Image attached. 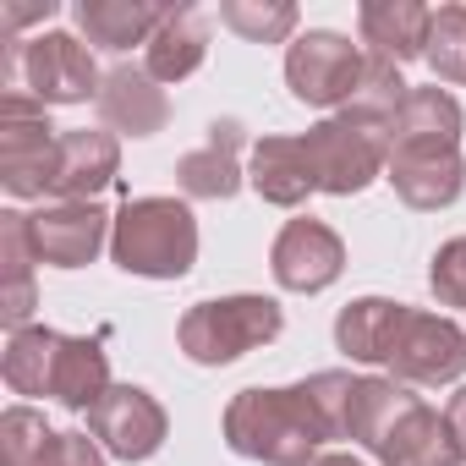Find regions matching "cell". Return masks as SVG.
I'll return each mask as SVG.
<instances>
[{
    "label": "cell",
    "instance_id": "603a6c76",
    "mask_svg": "<svg viewBox=\"0 0 466 466\" xmlns=\"http://www.w3.org/2000/svg\"><path fill=\"white\" fill-rule=\"evenodd\" d=\"M110 390V362H105V346L99 340H83V335H61V351H56V379H50V400H61L66 411H94Z\"/></svg>",
    "mask_w": 466,
    "mask_h": 466
},
{
    "label": "cell",
    "instance_id": "f1b7e54d",
    "mask_svg": "<svg viewBox=\"0 0 466 466\" xmlns=\"http://www.w3.org/2000/svg\"><path fill=\"white\" fill-rule=\"evenodd\" d=\"M406 77H400V66L395 61H379V56H368V72H362V88H357V99H351V110H368V116H379V121H395V110L406 105Z\"/></svg>",
    "mask_w": 466,
    "mask_h": 466
},
{
    "label": "cell",
    "instance_id": "5b68a950",
    "mask_svg": "<svg viewBox=\"0 0 466 466\" xmlns=\"http://www.w3.org/2000/svg\"><path fill=\"white\" fill-rule=\"evenodd\" d=\"M0 72H6V88L34 94L45 110L50 105H88L105 88L88 45L72 39V34H39L28 45L6 39V66H0Z\"/></svg>",
    "mask_w": 466,
    "mask_h": 466
},
{
    "label": "cell",
    "instance_id": "ac0fdd59",
    "mask_svg": "<svg viewBox=\"0 0 466 466\" xmlns=\"http://www.w3.org/2000/svg\"><path fill=\"white\" fill-rule=\"evenodd\" d=\"M373 455H379L384 466H466V455L455 450L444 417H439L428 400H411Z\"/></svg>",
    "mask_w": 466,
    "mask_h": 466
},
{
    "label": "cell",
    "instance_id": "4dcf8cb0",
    "mask_svg": "<svg viewBox=\"0 0 466 466\" xmlns=\"http://www.w3.org/2000/svg\"><path fill=\"white\" fill-rule=\"evenodd\" d=\"M39 466H105V444L88 433H56Z\"/></svg>",
    "mask_w": 466,
    "mask_h": 466
},
{
    "label": "cell",
    "instance_id": "ba28073f",
    "mask_svg": "<svg viewBox=\"0 0 466 466\" xmlns=\"http://www.w3.org/2000/svg\"><path fill=\"white\" fill-rule=\"evenodd\" d=\"M384 368H390L400 384H428V390H439V384H450V379L466 373V329L450 324L444 313H417V308H406L400 335H395Z\"/></svg>",
    "mask_w": 466,
    "mask_h": 466
},
{
    "label": "cell",
    "instance_id": "f546056e",
    "mask_svg": "<svg viewBox=\"0 0 466 466\" xmlns=\"http://www.w3.org/2000/svg\"><path fill=\"white\" fill-rule=\"evenodd\" d=\"M428 286L444 308H466V237L444 242L433 253V269H428Z\"/></svg>",
    "mask_w": 466,
    "mask_h": 466
},
{
    "label": "cell",
    "instance_id": "d6986e66",
    "mask_svg": "<svg viewBox=\"0 0 466 466\" xmlns=\"http://www.w3.org/2000/svg\"><path fill=\"white\" fill-rule=\"evenodd\" d=\"M77 28L94 50H132L148 45L159 34V23L170 17V6H154V0H77Z\"/></svg>",
    "mask_w": 466,
    "mask_h": 466
},
{
    "label": "cell",
    "instance_id": "7a4b0ae2",
    "mask_svg": "<svg viewBox=\"0 0 466 466\" xmlns=\"http://www.w3.org/2000/svg\"><path fill=\"white\" fill-rule=\"evenodd\" d=\"M110 258L143 280H181L198 264V219L181 198H127L110 225Z\"/></svg>",
    "mask_w": 466,
    "mask_h": 466
},
{
    "label": "cell",
    "instance_id": "484cf974",
    "mask_svg": "<svg viewBox=\"0 0 466 466\" xmlns=\"http://www.w3.org/2000/svg\"><path fill=\"white\" fill-rule=\"evenodd\" d=\"M219 23L230 34H242L248 45H280L297 34V6L291 0H225Z\"/></svg>",
    "mask_w": 466,
    "mask_h": 466
},
{
    "label": "cell",
    "instance_id": "1f68e13d",
    "mask_svg": "<svg viewBox=\"0 0 466 466\" xmlns=\"http://www.w3.org/2000/svg\"><path fill=\"white\" fill-rule=\"evenodd\" d=\"M61 6L56 0H34V6H12V0H0V28H6V39H17V28H28V23H50Z\"/></svg>",
    "mask_w": 466,
    "mask_h": 466
},
{
    "label": "cell",
    "instance_id": "836d02e7",
    "mask_svg": "<svg viewBox=\"0 0 466 466\" xmlns=\"http://www.w3.org/2000/svg\"><path fill=\"white\" fill-rule=\"evenodd\" d=\"M308 466H362L357 455H319V461H308Z\"/></svg>",
    "mask_w": 466,
    "mask_h": 466
},
{
    "label": "cell",
    "instance_id": "52a82bcc",
    "mask_svg": "<svg viewBox=\"0 0 466 466\" xmlns=\"http://www.w3.org/2000/svg\"><path fill=\"white\" fill-rule=\"evenodd\" d=\"M56 143L61 137H56L45 105L23 88H6V99H0V187L12 198H45Z\"/></svg>",
    "mask_w": 466,
    "mask_h": 466
},
{
    "label": "cell",
    "instance_id": "277c9868",
    "mask_svg": "<svg viewBox=\"0 0 466 466\" xmlns=\"http://www.w3.org/2000/svg\"><path fill=\"white\" fill-rule=\"evenodd\" d=\"M308 159H313V176H319V192L329 198H351L362 192L373 176H384L390 165V121L368 116V110H340L329 121H319L308 137H302Z\"/></svg>",
    "mask_w": 466,
    "mask_h": 466
},
{
    "label": "cell",
    "instance_id": "7402d4cb",
    "mask_svg": "<svg viewBox=\"0 0 466 466\" xmlns=\"http://www.w3.org/2000/svg\"><path fill=\"white\" fill-rule=\"evenodd\" d=\"M400 319H406V302H390V297H357L340 308L335 319V346L351 357V362H390V346L400 335Z\"/></svg>",
    "mask_w": 466,
    "mask_h": 466
},
{
    "label": "cell",
    "instance_id": "d6a6232c",
    "mask_svg": "<svg viewBox=\"0 0 466 466\" xmlns=\"http://www.w3.org/2000/svg\"><path fill=\"white\" fill-rule=\"evenodd\" d=\"M444 428H450V439H455V450L466 455V384L450 395V406H444Z\"/></svg>",
    "mask_w": 466,
    "mask_h": 466
},
{
    "label": "cell",
    "instance_id": "44dd1931",
    "mask_svg": "<svg viewBox=\"0 0 466 466\" xmlns=\"http://www.w3.org/2000/svg\"><path fill=\"white\" fill-rule=\"evenodd\" d=\"M384 181L411 208H450L466 187V165L461 154H390Z\"/></svg>",
    "mask_w": 466,
    "mask_h": 466
},
{
    "label": "cell",
    "instance_id": "e0dca14e",
    "mask_svg": "<svg viewBox=\"0 0 466 466\" xmlns=\"http://www.w3.org/2000/svg\"><path fill=\"white\" fill-rule=\"evenodd\" d=\"M248 181L275 208H297V203H308V192H319V176H313V159H308L302 137H258Z\"/></svg>",
    "mask_w": 466,
    "mask_h": 466
},
{
    "label": "cell",
    "instance_id": "d4e9b609",
    "mask_svg": "<svg viewBox=\"0 0 466 466\" xmlns=\"http://www.w3.org/2000/svg\"><path fill=\"white\" fill-rule=\"evenodd\" d=\"M56 351H61V329H45V324L12 329L6 357H0V373H6V384H12L17 395H50Z\"/></svg>",
    "mask_w": 466,
    "mask_h": 466
},
{
    "label": "cell",
    "instance_id": "83f0119b",
    "mask_svg": "<svg viewBox=\"0 0 466 466\" xmlns=\"http://www.w3.org/2000/svg\"><path fill=\"white\" fill-rule=\"evenodd\" d=\"M50 428L34 406H12L0 417V466H39L45 450H50Z\"/></svg>",
    "mask_w": 466,
    "mask_h": 466
},
{
    "label": "cell",
    "instance_id": "ffe728a7",
    "mask_svg": "<svg viewBox=\"0 0 466 466\" xmlns=\"http://www.w3.org/2000/svg\"><path fill=\"white\" fill-rule=\"evenodd\" d=\"M34 237H28V214L6 208L0 214V324L28 329L34 319Z\"/></svg>",
    "mask_w": 466,
    "mask_h": 466
},
{
    "label": "cell",
    "instance_id": "cb8c5ba5",
    "mask_svg": "<svg viewBox=\"0 0 466 466\" xmlns=\"http://www.w3.org/2000/svg\"><path fill=\"white\" fill-rule=\"evenodd\" d=\"M203 56H208V17L198 6H170L159 34L148 39V72L159 83H181L203 66Z\"/></svg>",
    "mask_w": 466,
    "mask_h": 466
},
{
    "label": "cell",
    "instance_id": "5bb4252c",
    "mask_svg": "<svg viewBox=\"0 0 466 466\" xmlns=\"http://www.w3.org/2000/svg\"><path fill=\"white\" fill-rule=\"evenodd\" d=\"M242 121H214L208 127V137H203V148H192V154H181L176 159V187L187 192V198H198V203H225V198H237V187H242Z\"/></svg>",
    "mask_w": 466,
    "mask_h": 466
},
{
    "label": "cell",
    "instance_id": "8992f818",
    "mask_svg": "<svg viewBox=\"0 0 466 466\" xmlns=\"http://www.w3.org/2000/svg\"><path fill=\"white\" fill-rule=\"evenodd\" d=\"M362 72H368V56L346 34H329V28H313L286 50L291 99H302L313 110H346L362 88Z\"/></svg>",
    "mask_w": 466,
    "mask_h": 466
},
{
    "label": "cell",
    "instance_id": "7c38bea8",
    "mask_svg": "<svg viewBox=\"0 0 466 466\" xmlns=\"http://www.w3.org/2000/svg\"><path fill=\"white\" fill-rule=\"evenodd\" d=\"M121 170V143L110 127H77L61 132L56 159H50V198L56 203H94Z\"/></svg>",
    "mask_w": 466,
    "mask_h": 466
},
{
    "label": "cell",
    "instance_id": "6da1fadb",
    "mask_svg": "<svg viewBox=\"0 0 466 466\" xmlns=\"http://www.w3.org/2000/svg\"><path fill=\"white\" fill-rule=\"evenodd\" d=\"M324 439H335V428L308 379L291 390H242L225 406V444L264 466H308L319 461Z\"/></svg>",
    "mask_w": 466,
    "mask_h": 466
},
{
    "label": "cell",
    "instance_id": "9a60e30c",
    "mask_svg": "<svg viewBox=\"0 0 466 466\" xmlns=\"http://www.w3.org/2000/svg\"><path fill=\"white\" fill-rule=\"evenodd\" d=\"M99 116L110 132H127V137H154L165 132L170 121V99L159 88V77L148 66H116L105 72V88H99Z\"/></svg>",
    "mask_w": 466,
    "mask_h": 466
},
{
    "label": "cell",
    "instance_id": "3957f363",
    "mask_svg": "<svg viewBox=\"0 0 466 466\" xmlns=\"http://www.w3.org/2000/svg\"><path fill=\"white\" fill-rule=\"evenodd\" d=\"M286 329V313L275 297H219V302H198L181 313V351L198 368H225L258 346H269Z\"/></svg>",
    "mask_w": 466,
    "mask_h": 466
},
{
    "label": "cell",
    "instance_id": "4316f807",
    "mask_svg": "<svg viewBox=\"0 0 466 466\" xmlns=\"http://www.w3.org/2000/svg\"><path fill=\"white\" fill-rule=\"evenodd\" d=\"M422 61L433 66L439 83H466V6H439L433 12Z\"/></svg>",
    "mask_w": 466,
    "mask_h": 466
},
{
    "label": "cell",
    "instance_id": "2e32d148",
    "mask_svg": "<svg viewBox=\"0 0 466 466\" xmlns=\"http://www.w3.org/2000/svg\"><path fill=\"white\" fill-rule=\"evenodd\" d=\"M428 23H433V12L422 0H368L357 12L368 56L395 61V66H406V61H417L428 50Z\"/></svg>",
    "mask_w": 466,
    "mask_h": 466
},
{
    "label": "cell",
    "instance_id": "4fadbf2b",
    "mask_svg": "<svg viewBox=\"0 0 466 466\" xmlns=\"http://www.w3.org/2000/svg\"><path fill=\"white\" fill-rule=\"evenodd\" d=\"M461 105L444 88H411L390 121V154H461Z\"/></svg>",
    "mask_w": 466,
    "mask_h": 466
},
{
    "label": "cell",
    "instance_id": "8fae6325",
    "mask_svg": "<svg viewBox=\"0 0 466 466\" xmlns=\"http://www.w3.org/2000/svg\"><path fill=\"white\" fill-rule=\"evenodd\" d=\"M110 225H116V214H105L99 203H45L39 214H28V237H34L39 264L83 269L110 242Z\"/></svg>",
    "mask_w": 466,
    "mask_h": 466
},
{
    "label": "cell",
    "instance_id": "30bf717a",
    "mask_svg": "<svg viewBox=\"0 0 466 466\" xmlns=\"http://www.w3.org/2000/svg\"><path fill=\"white\" fill-rule=\"evenodd\" d=\"M269 269H275V280H280L286 291L313 297V291H324V286L340 280V269H346V242L335 237L324 219H313V214L286 219V230H280L275 248H269Z\"/></svg>",
    "mask_w": 466,
    "mask_h": 466
},
{
    "label": "cell",
    "instance_id": "9c48e42d",
    "mask_svg": "<svg viewBox=\"0 0 466 466\" xmlns=\"http://www.w3.org/2000/svg\"><path fill=\"white\" fill-rule=\"evenodd\" d=\"M88 433H94L116 461H148V455L165 444L170 417H165V406H159L148 390H137V384H110L105 400L88 411Z\"/></svg>",
    "mask_w": 466,
    "mask_h": 466
}]
</instances>
